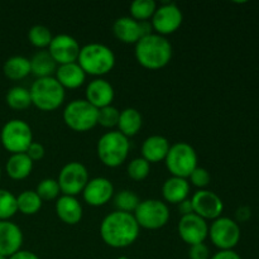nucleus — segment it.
Instances as JSON below:
<instances>
[{"label": "nucleus", "mask_w": 259, "mask_h": 259, "mask_svg": "<svg viewBox=\"0 0 259 259\" xmlns=\"http://www.w3.org/2000/svg\"><path fill=\"white\" fill-rule=\"evenodd\" d=\"M89 171L85 164L80 162H68L62 167L58 175V186H60L61 194L66 196H77L82 194L86 184L89 182Z\"/></svg>", "instance_id": "nucleus-11"}, {"label": "nucleus", "mask_w": 259, "mask_h": 259, "mask_svg": "<svg viewBox=\"0 0 259 259\" xmlns=\"http://www.w3.org/2000/svg\"><path fill=\"white\" fill-rule=\"evenodd\" d=\"M157 7L154 0H134L131 4V17L137 22H147L152 19Z\"/></svg>", "instance_id": "nucleus-31"}, {"label": "nucleus", "mask_w": 259, "mask_h": 259, "mask_svg": "<svg viewBox=\"0 0 259 259\" xmlns=\"http://www.w3.org/2000/svg\"><path fill=\"white\" fill-rule=\"evenodd\" d=\"M143 118L139 110L134 108H126L120 111L118 121V132H120L126 138L134 137L142 128Z\"/></svg>", "instance_id": "nucleus-26"}, {"label": "nucleus", "mask_w": 259, "mask_h": 259, "mask_svg": "<svg viewBox=\"0 0 259 259\" xmlns=\"http://www.w3.org/2000/svg\"><path fill=\"white\" fill-rule=\"evenodd\" d=\"M0 259H8L7 257H3V255H0Z\"/></svg>", "instance_id": "nucleus-45"}, {"label": "nucleus", "mask_w": 259, "mask_h": 259, "mask_svg": "<svg viewBox=\"0 0 259 259\" xmlns=\"http://www.w3.org/2000/svg\"><path fill=\"white\" fill-rule=\"evenodd\" d=\"M134 55L142 67L147 70H161L166 67L172 58V45L163 35H144L136 43Z\"/></svg>", "instance_id": "nucleus-2"}, {"label": "nucleus", "mask_w": 259, "mask_h": 259, "mask_svg": "<svg viewBox=\"0 0 259 259\" xmlns=\"http://www.w3.org/2000/svg\"><path fill=\"white\" fill-rule=\"evenodd\" d=\"M17 212V196L8 190L0 189V222L12 219Z\"/></svg>", "instance_id": "nucleus-33"}, {"label": "nucleus", "mask_w": 259, "mask_h": 259, "mask_svg": "<svg viewBox=\"0 0 259 259\" xmlns=\"http://www.w3.org/2000/svg\"><path fill=\"white\" fill-rule=\"evenodd\" d=\"M77 63L86 75L100 76L110 72L115 66V55L103 43H89L81 47Z\"/></svg>", "instance_id": "nucleus-3"}, {"label": "nucleus", "mask_w": 259, "mask_h": 259, "mask_svg": "<svg viewBox=\"0 0 259 259\" xmlns=\"http://www.w3.org/2000/svg\"><path fill=\"white\" fill-rule=\"evenodd\" d=\"M8 259H39L35 253L30 252V250H18L17 253H14L13 255H10Z\"/></svg>", "instance_id": "nucleus-43"}, {"label": "nucleus", "mask_w": 259, "mask_h": 259, "mask_svg": "<svg viewBox=\"0 0 259 259\" xmlns=\"http://www.w3.org/2000/svg\"><path fill=\"white\" fill-rule=\"evenodd\" d=\"M55 78L63 89H78L86 80V73L77 62L57 66Z\"/></svg>", "instance_id": "nucleus-21"}, {"label": "nucleus", "mask_w": 259, "mask_h": 259, "mask_svg": "<svg viewBox=\"0 0 259 259\" xmlns=\"http://www.w3.org/2000/svg\"><path fill=\"white\" fill-rule=\"evenodd\" d=\"M210 259H242V257L234 250H219Z\"/></svg>", "instance_id": "nucleus-41"}, {"label": "nucleus", "mask_w": 259, "mask_h": 259, "mask_svg": "<svg viewBox=\"0 0 259 259\" xmlns=\"http://www.w3.org/2000/svg\"><path fill=\"white\" fill-rule=\"evenodd\" d=\"M113 199L114 206L116 207L118 211L129 212V214H133L141 202L138 195L132 190H121V191L114 194Z\"/></svg>", "instance_id": "nucleus-30"}, {"label": "nucleus", "mask_w": 259, "mask_h": 259, "mask_svg": "<svg viewBox=\"0 0 259 259\" xmlns=\"http://www.w3.org/2000/svg\"><path fill=\"white\" fill-rule=\"evenodd\" d=\"M38 196L40 197L42 201H52L60 197L61 190L58 186L57 180L55 179H45L37 185L35 189Z\"/></svg>", "instance_id": "nucleus-35"}, {"label": "nucleus", "mask_w": 259, "mask_h": 259, "mask_svg": "<svg viewBox=\"0 0 259 259\" xmlns=\"http://www.w3.org/2000/svg\"><path fill=\"white\" fill-rule=\"evenodd\" d=\"M56 214L58 219L65 224L76 225L82 219V205L75 196L62 195L56 201Z\"/></svg>", "instance_id": "nucleus-19"}, {"label": "nucleus", "mask_w": 259, "mask_h": 259, "mask_svg": "<svg viewBox=\"0 0 259 259\" xmlns=\"http://www.w3.org/2000/svg\"><path fill=\"white\" fill-rule=\"evenodd\" d=\"M164 163L172 176L187 180L197 167V153L189 143L180 142L169 147Z\"/></svg>", "instance_id": "nucleus-8"}, {"label": "nucleus", "mask_w": 259, "mask_h": 259, "mask_svg": "<svg viewBox=\"0 0 259 259\" xmlns=\"http://www.w3.org/2000/svg\"><path fill=\"white\" fill-rule=\"evenodd\" d=\"M0 141L3 147L12 154L25 153L33 143L32 128L22 119H12L3 125Z\"/></svg>", "instance_id": "nucleus-7"}, {"label": "nucleus", "mask_w": 259, "mask_h": 259, "mask_svg": "<svg viewBox=\"0 0 259 259\" xmlns=\"http://www.w3.org/2000/svg\"><path fill=\"white\" fill-rule=\"evenodd\" d=\"M177 229H179L180 238L189 245L204 243L209 237V225L206 220L196 214L181 217Z\"/></svg>", "instance_id": "nucleus-15"}, {"label": "nucleus", "mask_w": 259, "mask_h": 259, "mask_svg": "<svg viewBox=\"0 0 259 259\" xmlns=\"http://www.w3.org/2000/svg\"><path fill=\"white\" fill-rule=\"evenodd\" d=\"M168 139L163 136H151L144 139L142 144V157L149 163L164 161L169 151Z\"/></svg>", "instance_id": "nucleus-20"}, {"label": "nucleus", "mask_w": 259, "mask_h": 259, "mask_svg": "<svg viewBox=\"0 0 259 259\" xmlns=\"http://www.w3.org/2000/svg\"><path fill=\"white\" fill-rule=\"evenodd\" d=\"M33 163L34 162L27 156V153L12 154L8 158L5 169H7V174L10 179L20 181V180L27 179L32 174Z\"/></svg>", "instance_id": "nucleus-24"}, {"label": "nucleus", "mask_w": 259, "mask_h": 259, "mask_svg": "<svg viewBox=\"0 0 259 259\" xmlns=\"http://www.w3.org/2000/svg\"><path fill=\"white\" fill-rule=\"evenodd\" d=\"M190 182L186 179L171 176L164 181L162 186V196L164 201L179 205L184 200L189 199Z\"/></svg>", "instance_id": "nucleus-23"}, {"label": "nucleus", "mask_w": 259, "mask_h": 259, "mask_svg": "<svg viewBox=\"0 0 259 259\" xmlns=\"http://www.w3.org/2000/svg\"><path fill=\"white\" fill-rule=\"evenodd\" d=\"M23 232L10 220L0 222V255L9 258L22 249Z\"/></svg>", "instance_id": "nucleus-18"}, {"label": "nucleus", "mask_w": 259, "mask_h": 259, "mask_svg": "<svg viewBox=\"0 0 259 259\" xmlns=\"http://www.w3.org/2000/svg\"><path fill=\"white\" fill-rule=\"evenodd\" d=\"M194 214L199 215L204 220H212L222 217L224 202L219 195L210 190H199L191 197Z\"/></svg>", "instance_id": "nucleus-13"}, {"label": "nucleus", "mask_w": 259, "mask_h": 259, "mask_svg": "<svg viewBox=\"0 0 259 259\" xmlns=\"http://www.w3.org/2000/svg\"><path fill=\"white\" fill-rule=\"evenodd\" d=\"M179 211L181 217H186V215L194 214V209H192L191 199H186L179 204Z\"/></svg>", "instance_id": "nucleus-42"}, {"label": "nucleus", "mask_w": 259, "mask_h": 259, "mask_svg": "<svg viewBox=\"0 0 259 259\" xmlns=\"http://www.w3.org/2000/svg\"><path fill=\"white\" fill-rule=\"evenodd\" d=\"M114 194V185L110 180L105 177H95L89 180L82 191V197L88 205L99 207L108 204L113 199Z\"/></svg>", "instance_id": "nucleus-16"}, {"label": "nucleus", "mask_w": 259, "mask_h": 259, "mask_svg": "<svg viewBox=\"0 0 259 259\" xmlns=\"http://www.w3.org/2000/svg\"><path fill=\"white\" fill-rule=\"evenodd\" d=\"M149 171H151V163L147 162L143 157H137V158L132 159L129 162L128 167H126L128 176L133 181H143V180H146L148 177Z\"/></svg>", "instance_id": "nucleus-34"}, {"label": "nucleus", "mask_w": 259, "mask_h": 259, "mask_svg": "<svg viewBox=\"0 0 259 259\" xmlns=\"http://www.w3.org/2000/svg\"><path fill=\"white\" fill-rule=\"evenodd\" d=\"M139 232L141 228L134 215L118 210L106 215L100 224L101 239L106 245L115 249L126 248L136 243Z\"/></svg>", "instance_id": "nucleus-1"}, {"label": "nucleus", "mask_w": 259, "mask_h": 259, "mask_svg": "<svg viewBox=\"0 0 259 259\" xmlns=\"http://www.w3.org/2000/svg\"><path fill=\"white\" fill-rule=\"evenodd\" d=\"M3 72L9 80L19 81L30 73V62L24 56H13L4 62Z\"/></svg>", "instance_id": "nucleus-27"}, {"label": "nucleus", "mask_w": 259, "mask_h": 259, "mask_svg": "<svg viewBox=\"0 0 259 259\" xmlns=\"http://www.w3.org/2000/svg\"><path fill=\"white\" fill-rule=\"evenodd\" d=\"M99 109L85 99L70 101L63 110L62 118L66 125L75 132H89L98 125Z\"/></svg>", "instance_id": "nucleus-6"}, {"label": "nucleus", "mask_w": 259, "mask_h": 259, "mask_svg": "<svg viewBox=\"0 0 259 259\" xmlns=\"http://www.w3.org/2000/svg\"><path fill=\"white\" fill-rule=\"evenodd\" d=\"M32 105L42 111H53L60 108L65 101V89L56 80L51 77L37 78L29 89Z\"/></svg>", "instance_id": "nucleus-5"}, {"label": "nucleus", "mask_w": 259, "mask_h": 259, "mask_svg": "<svg viewBox=\"0 0 259 259\" xmlns=\"http://www.w3.org/2000/svg\"><path fill=\"white\" fill-rule=\"evenodd\" d=\"M29 62L30 73H33L37 78L51 77L57 70V63L55 62L50 52L46 50L38 51L37 53H34Z\"/></svg>", "instance_id": "nucleus-25"}, {"label": "nucleus", "mask_w": 259, "mask_h": 259, "mask_svg": "<svg viewBox=\"0 0 259 259\" xmlns=\"http://www.w3.org/2000/svg\"><path fill=\"white\" fill-rule=\"evenodd\" d=\"M184 22V14L181 9L175 3H163L157 7L151 24L156 34L167 35L172 34L181 27Z\"/></svg>", "instance_id": "nucleus-12"}, {"label": "nucleus", "mask_w": 259, "mask_h": 259, "mask_svg": "<svg viewBox=\"0 0 259 259\" xmlns=\"http://www.w3.org/2000/svg\"><path fill=\"white\" fill-rule=\"evenodd\" d=\"M116 259H129L128 257H119V258H116Z\"/></svg>", "instance_id": "nucleus-44"}, {"label": "nucleus", "mask_w": 259, "mask_h": 259, "mask_svg": "<svg viewBox=\"0 0 259 259\" xmlns=\"http://www.w3.org/2000/svg\"><path fill=\"white\" fill-rule=\"evenodd\" d=\"M131 149L129 138L118 131H110L103 134L98 141V157L106 167L115 168L126 161Z\"/></svg>", "instance_id": "nucleus-4"}, {"label": "nucleus", "mask_w": 259, "mask_h": 259, "mask_svg": "<svg viewBox=\"0 0 259 259\" xmlns=\"http://www.w3.org/2000/svg\"><path fill=\"white\" fill-rule=\"evenodd\" d=\"M25 153H27V156L29 157L33 162H35V161H40V159L45 157L46 149L45 147H43V144L38 143V142H33Z\"/></svg>", "instance_id": "nucleus-39"}, {"label": "nucleus", "mask_w": 259, "mask_h": 259, "mask_svg": "<svg viewBox=\"0 0 259 259\" xmlns=\"http://www.w3.org/2000/svg\"><path fill=\"white\" fill-rule=\"evenodd\" d=\"M85 95L86 101H89L96 109H101L111 105L114 96H115V91L109 81H106L105 78L98 77L89 82Z\"/></svg>", "instance_id": "nucleus-17"}, {"label": "nucleus", "mask_w": 259, "mask_h": 259, "mask_svg": "<svg viewBox=\"0 0 259 259\" xmlns=\"http://www.w3.org/2000/svg\"><path fill=\"white\" fill-rule=\"evenodd\" d=\"M252 218V210L249 206H239L235 211V222L237 223H247Z\"/></svg>", "instance_id": "nucleus-40"}, {"label": "nucleus", "mask_w": 259, "mask_h": 259, "mask_svg": "<svg viewBox=\"0 0 259 259\" xmlns=\"http://www.w3.org/2000/svg\"><path fill=\"white\" fill-rule=\"evenodd\" d=\"M209 238L219 250H233L240 240L239 224L230 218H218L209 227Z\"/></svg>", "instance_id": "nucleus-10"}, {"label": "nucleus", "mask_w": 259, "mask_h": 259, "mask_svg": "<svg viewBox=\"0 0 259 259\" xmlns=\"http://www.w3.org/2000/svg\"><path fill=\"white\" fill-rule=\"evenodd\" d=\"M190 259H210V250L205 243L190 245L189 249Z\"/></svg>", "instance_id": "nucleus-38"}, {"label": "nucleus", "mask_w": 259, "mask_h": 259, "mask_svg": "<svg viewBox=\"0 0 259 259\" xmlns=\"http://www.w3.org/2000/svg\"><path fill=\"white\" fill-rule=\"evenodd\" d=\"M133 215L139 228L158 230L168 223L169 209L166 202L161 201V200L147 199L139 202Z\"/></svg>", "instance_id": "nucleus-9"}, {"label": "nucleus", "mask_w": 259, "mask_h": 259, "mask_svg": "<svg viewBox=\"0 0 259 259\" xmlns=\"http://www.w3.org/2000/svg\"><path fill=\"white\" fill-rule=\"evenodd\" d=\"M190 182H191L194 186H196L197 189L205 190V187L210 184V180H211V176H210L209 171L204 167H199L194 169L191 175H190Z\"/></svg>", "instance_id": "nucleus-37"}, {"label": "nucleus", "mask_w": 259, "mask_h": 259, "mask_svg": "<svg viewBox=\"0 0 259 259\" xmlns=\"http://www.w3.org/2000/svg\"><path fill=\"white\" fill-rule=\"evenodd\" d=\"M113 33L120 42L136 45L142 38L141 24L132 17H120L114 22Z\"/></svg>", "instance_id": "nucleus-22"}, {"label": "nucleus", "mask_w": 259, "mask_h": 259, "mask_svg": "<svg viewBox=\"0 0 259 259\" xmlns=\"http://www.w3.org/2000/svg\"><path fill=\"white\" fill-rule=\"evenodd\" d=\"M119 116H120V111L115 106H105V108L99 109L98 124L103 128H114V126H118Z\"/></svg>", "instance_id": "nucleus-36"}, {"label": "nucleus", "mask_w": 259, "mask_h": 259, "mask_svg": "<svg viewBox=\"0 0 259 259\" xmlns=\"http://www.w3.org/2000/svg\"><path fill=\"white\" fill-rule=\"evenodd\" d=\"M5 100L9 108L14 110H24L32 105V99H30L29 89H25L23 86H14L9 89L7 93Z\"/></svg>", "instance_id": "nucleus-29"}, {"label": "nucleus", "mask_w": 259, "mask_h": 259, "mask_svg": "<svg viewBox=\"0 0 259 259\" xmlns=\"http://www.w3.org/2000/svg\"><path fill=\"white\" fill-rule=\"evenodd\" d=\"M52 38L53 35L51 33L50 28H47L46 25L35 24L28 30V39H29L30 45L37 48H40V50L48 48Z\"/></svg>", "instance_id": "nucleus-32"}, {"label": "nucleus", "mask_w": 259, "mask_h": 259, "mask_svg": "<svg viewBox=\"0 0 259 259\" xmlns=\"http://www.w3.org/2000/svg\"><path fill=\"white\" fill-rule=\"evenodd\" d=\"M80 51L81 47L77 39L70 34L53 35L52 40L48 46V52L57 63V66L77 62Z\"/></svg>", "instance_id": "nucleus-14"}, {"label": "nucleus", "mask_w": 259, "mask_h": 259, "mask_svg": "<svg viewBox=\"0 0 259 259\" xmlns=\"http://www.w3.org/2000/svg\"><path fill=\"white\" fill-rule=\"evenodd\" d=\"M43 201L33 190H25L17 196L18 211L23 215H34L42 207Z\"/></svg>", "instance_id": "nucleus-28"}, {"label": "nucleus", "mask_w": 259, "mask_h": 259, "mask_svg": "<svg viewBox=\"0 0 259 259\" xmlns=\"http://www.w3.org/2000/svg\"><path fill=\"white\" fill-rule=\"evenodd\" d=\"M0 179H2V168H0Z\"/></svg>", "instance_id": "nucleus-46"}]
</instances>
